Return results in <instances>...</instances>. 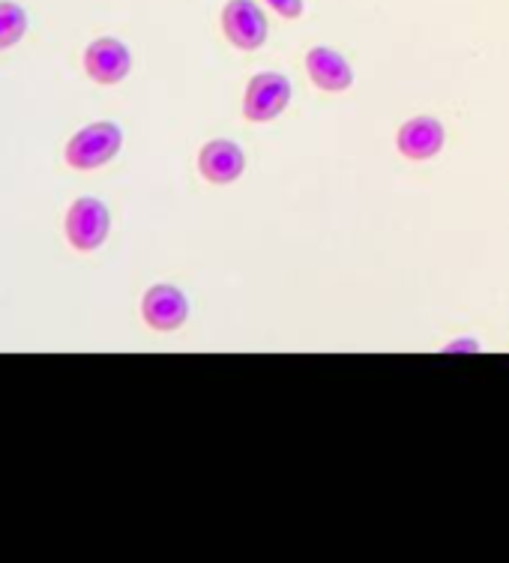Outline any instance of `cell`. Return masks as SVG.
<instances>
[{"label": "cell", "instance_id": "1", "mask_svg": "<svg viewBox=\"0 0 509 563\" xmlns=\"http://www.w3.org/2000/svg\"><path fill=\"white\" fill-rule=\"evenodd\" d=\"M120 144H123V132H120L118 123L99 120V123H90L69 139L64 159L76 172H93V168H102L118 156Z\"/></svg>", "mask_w": 509, "mask_h": 563}, {"label": "cell", "instance_id": "2", "mask_svg": "<svg viewBox=\"0 0 509 563\" xmlns=\"http://www.w3.org/2000/svg\"><path fill=\"white\" fill-rule=\"evenodd\" d=\"M66 240L76 252H97L111 231V213L109 207L99 198H76L73 207L66 210Z\"/></svg>", "mask_w": 509, "mask_h": 563}, {"label": "cell", "instance_id": "3", "mask_svg": "<svg viewBox=\"0 0 509 563\" xmlns=\"http://www.w3.org/2000/svg\"><path fill=\"white\" fill-rule=\"evenodd\" d=\"M222 33L240 52H255L267 43L270 24L255 0H228L222 7Z\"/></svg>", "mask_w": 509, "mask_h": 563}, {"label": "cell", "instance_id": "4", "mask_svg": "<svg viewBox=\"0 0 509 563\" xmlns=\"http://www.w3.org/2000/svg\"><path fill=\"white\" fill-rule=\"evenodd\" d=\"M288 102H291V81L283 73H258L246 87L243 118L252 123H270L288 109Z\"/></svg>", "mask_w": 509, "mask_h": 563}, {"label": "cell", "instance_id": "5", "mask_svg": "<svg viewBox=\"0 0 509 563\" xmlns=\"http://www.w3.org/2000/svg\"><path fill=\"white\" fill-rule=\"evenodd\" d=\"M142 318L156 333H174L189 318V300L174 285H153L142 297Z\"/></svg>", "mask_w": 509, "mask_h": 563}, {"label": "cell", "instance_id": "6", "mask_svg": "<svg viewBox=\"0 0 509 563\" xmlns=\"http://www.w3.org/2000/svg\"><path fill=\"white\" fill-rule=\"evenodd\" d=\"M132 55L114 36H99L85 48V73L97 85H120L130 76Z\"/></svg>", "mask_w": 509, "mask_h": 563}, {"label": "cell", "instance_id": "7", "mask_svg": "<svg viewBox=\"0 0 509 563\" xmlns=\"http://www.w3.org/2000/svg\"><path fill=\"white\" fill-rule=\"evenodd\" d=\"M444 123L434 118H411L405 120L399 126V135H396V147L405 159H413V163H423V159H432L438 153L444 151Z\"/></svg>", "mask_w": 509, "mask_h": 563}, {"label": "cell", "instance_id": "8", "mask_svg": "<svg viewBox=\"0 0 509 563\" xmlns=\"http://www.w3.org/2000/svg\"><path fill=\"white\" fill-rule=\"evenodd\" d=\"M198 172L204 180L217 186L234 184L240 174L246 172V153L240 144L228 139L207 141L201 153H198Z\"/></svg>", "mask_w": 509, "mask_h": 563}, {"label": "cell", "instance_id": "9", "mask_svg": "<svg viewBox=\"0 0 509 563\" xmlns=\"http://www.w3.org/2000/svg\"><path fill=\"white\" fill-rule=\"evenodd\" d=\"M306 73L312 78V85L327 90V93H345L347 87L354 85V69H351V64L339 55L336 48H327V45L309 48V55H306Z\"/></svg>", "mask_w": 509, "mask_h": 563}, {"label": "cell", "instance_id": "10", "mask_svg": "<svg viewBox=\"0 0 509 563\" xmlns=\"http://www.w3.org/2000/svg\"><path fill=\"white\" fill-rule=\"evenodd\" d=\"M24 33H27V12L12 0H0V52L22 43Z\"/></svg>", "mask_w": 509, "mask_h": 563}, {"label": "cell", "instance_id": "11", "mask_svg": "<svg viewBox=\"0 0 509 563\" xmlns=\"http://www.w3.org/2000/svg\"><path fill=\"white\" fill-rule=\"evenodd\" d=\"M273 12H279L283 19H291L297 22L303 15V0H264Z\"/></svg>", "mask_w": 509, "mask_h": 563}, {"label": "cell", "instance_id": "12", "mask_svg": "<svg viewBox=\"0 0 509 563\" xmlns=\"http://www.w3.org/2000/svg\"><path fill=\"white\" fill-rule=\"evenodd\" d=\"M444 351H446V354H453V351H479V345H477V342H450Z\"/></svg>", "mask_w": 509, "mask_h": 563}]
</instances>
